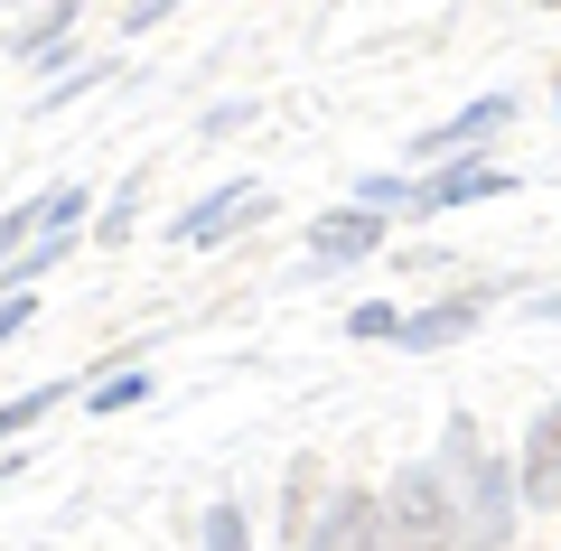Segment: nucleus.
<instances>
[{
    "mask_svg": "<svg viewBox=\"0 0 561 551\" xmlns=\"http://www.w3.org/2000/svg\"><path fill=\"white\" fill-rule=\"evenodd\" d=\"M524 505H561V402L524 439Z\"/></svg>",
    "mask_w": 561,
    "mask_h": 551,
    "instance_id": "4",
    "label": "nucleus"
},
{
    "mask_svg": "<svg viewBox=\"0 0 561 551\" xmlns=\"http://www.w3.org/2000/svg\"><path fill=\"white\" fill-rule=\"evenodd\" d=\"M309 243H319L328 262H346V253H365V243H375V216H328V225H319Z\"/></svg>",
    "mask_w": 561,
    "mask_h": 551,
    "instance_id": "8",
    "label": "nucleus"
},
{
    "mask_svg": "<svg viewBox=\"0 0 561 551\" xmlns=\"http://www.w3.org/2000/svg\"><path fill=\"white\" fill-rule=\"evenodd\" d=\"M383 532H393V551H449V505H440V477H431V468H402L393 477Z\"/></svg>",
    "mask_w": 561,
    "mask_h": 551,
    "instance_id": "2",
    "label": "nucleus"
},
{
    "mask_svg": "<svg viewBox=\"0 0 561 551\" xmlns=\"http://www.w3.org/2000/svg\"><path fill=\"white\" fill-rule=\"evenodd\" d=\"M206 551H243V514H234V505H225L216 524H206Z\"/></svg>",
    "mask_w": 561,
    "mask_h": 551,
    "instance_id": "11",
    "label": "nucleus"
},
{
    "mask_svg": "<svg viewBox=\"0 0 561 551\" xmlns=\"http://www.w3.org/2000/svg\"><path fill=\"white\" fill-rule=\"evenodd\" d=\"M505 177L496 169H449V177H431V187H421V206H468V197H496Z\"/></svg>",
    "mask_w": 561,
    "mask_h": 551,
    "instance_id": "6",
    "label": "nucleus"
},
{
    "mask_svg": "<svg viewBox=\"0 0 561 551\" xmlns=\"http://www.w3.org/2000/svg\"><path fill=\"white\" fill-rule=\"evenodd\" d=\"M47 402H57V393H47V383H38V393H28V402H10V412H0V439H10V431H28V421H38Z\"/></svg>",
    "mask_w": 561,
    "mask_h": 551,
    "instance_id": "10",
    "label": "nucleus"
},
{
    "mask_svg": "<svg viewBox=\"0 0 561 551\" xmlns=\"http://www.w3.org/2000/svg\"><path fill=\"white\" fill-rule=\"evenodd\" d=\"M28 328V299H0V336H20Z\"/></svg>",
    "mask_w": 561,
    "mask_h": 551,
    "instance_id": "12",
    "label": "nucleus"
},
{
    "mask_svg": "<svg viewBox=\"0 0 561 551\" xmlns=\"http://www.w3.org/2000/svg\"><path fill=\"white\" fill-rule=\"evenodd\" d=\"M253 206H262L253 187H234V197H216V206H197V216L179 225V243H216V234H225V216H253Z\"/></svg>",
    "mask_w": 561,
    "mask_h": 551,
    "instance_id": "7",
    "label": "nucleus"
},
{
    "mask_svg": "<svg viewBox=\"0 0 561 551\" xmlns=\"http://www.w3.org/2000/svg\"><path fill=\"white\" fill-rule=\"evenodd\" d=\"M140 393H150V375H113V383L94 393V412H122V402H140Z\"/></svg>",
    "mask_w": 561,
    "mask_h": 551,
    "instance_id": "9",
    "label": "nucleus"
},
{
    "mask_svg": "<svg viewBox=\"0 0 561 551\" xmlns=\"http://www.w3.org/2000/svg\"><path fill=\"white\" fill-rule=\"evenodd\" d=\"M76 216H84L76 187H47V197H28V206H10V216H0V253H28V234H38V225H76Z\"/></svg>",
    "mask_w": 561,
    "mask_h": 551,
    "instance_id": "5",
    "label": "nucleus"
},
{
    "mask_svg": "<svg viewBox=\"0 0 561 551\" xmlns=\"http://www.w3.org/2000/svg\"><path fill=\"white\" fill-rule=\"evenodd\" d=\"M449 477H459L468 495V551H505V532H515V495H505V468L478 449V421H449Z\"/></svg>",
    "mask_w": 561,
    "mask_h": 551,
    "instance_id": "1",
    "label": "nucleus"
},
{
    "mask_svg": "<svg viewBox=\"0 0 561 551\" xmlns=\"http://www.w3.org/2000/svg\"><path fill=\"white\" fill-rule=\"evenodd\" d=\"M383 542V514H375V495H356L346 486L337 505H328V524L309 532V551H375Z\"/></svg>",
    "mask_w": 561,
    "mask_h": 551,
    "instance_id": "3",
    "label": "nucleus"
}]
</instances>
